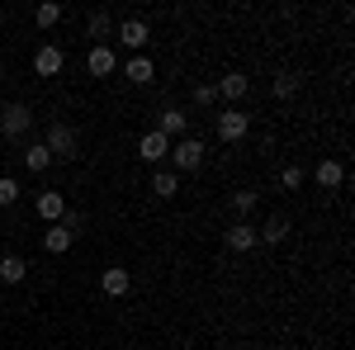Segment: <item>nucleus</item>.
Instances as JSON below:
<instances>
[{
  "mask_svg": "<svg viewBox=\"0 0 355 350\" xmlns=\"http://www.w3.org/2000/svg\"><path fill=\"white\" fill-rule=\"evenodd\" d=\"M62 62H67V57H62V48L43 43V48L33 53V71H38V76H62Z\"/></svg>",
  "mask_w": 355,
  "mask_h": 350,
  "instance_id": "nucleus-10",
  "label": "nucleus"
},
{
  "mask_svg": "<svg viewBox=\"0 0 355 350\" xmlns=\"http://www.w3.org/2000/svg\"><path fill=\"white\" fill-rule=\"evenodd\" d=\"M232 209H237V213H256V189H237V194H232Z\"/></svg>",
  "mask_w": 355,
  "mask_h": 350,
  "instance_id": "nucleus-25",
  "label": "nucleus"
},
{
  "mask_svg": "<svg viewBox=\"0 0 355 350\" xmlns=\"http://www.w3.org/2000/svg\"><path fill=\"white\" fill-rule=\"evenodd\" d=\"M119 43H128L133 53H142V48L152 43V28H147V19H123V24H119Z\"/></svg>",
  "mask_w": 355,
  "mask_h": 350,
  "instance_id": "nucleus-7",
  "label": "nucleus"
},
{
  "mask_svg": "<svg viewBox=\"0 0 355 350\" xmlns=\"http://www.w3.org/2000/svg\"><path fill=\"white\" fill-rule=\"evenodd\" d=\"M123 76H128V81H133V85H147V81H152V76H157V67H152V57H142V53H137L133 62L123 67Z\"/></svg>",
  "mask_w": 355,
  "mask_h": 350,
  "instance_id": "nucleus-16",
  "label": "nucleus"
},
{
  "mask_svg": "<svg viewBox=\"0 0 355 350\" xmlns=\"http://www.w3.org/2000/svg\"><path fill=\"white\" fill-rule=\"evenodd\" d=\"M204 152H209V147H204L199 137H180V142H171V161H175V175H180V170H199V166H204Z\"/></svg>",
  "mask_w": 355,
  "mask_h": 350,
  "instance_id": "nucleus-2",
  "label": "nucleus"
},
{
  "mask_svg": "<svg viewBox=\"0 0 355 350\" xmlns=\"http://www.w3.org/2000/svg\"><path fill=\"white\" fill-rule=\"evenodd\" d=\"M38 218H48V222H62V218H67V199H62L57 189H43V194H38Z\"/></svg>",
  "mask_w": 355,
  "mask_h": 350,
  "instance_id": "nucleus-12",
  "label": "nucleus"
},
{
  "mask_svg": "<svg viewBox=\"0 0 355 350\" xmlns=\"http://www.w3.org/2000/svg\"><path fill=\"white\" fill-rule=\"evenodd\" d=\"M33 19H38V28H53L57 19H62V5H53V0H48V5H38V10H33Z\"/></svg>",
  "mask_w": 355,
  "mask_h": 350,
  "instance_id": "nucleus-24",
  "label": "nucleus"
},
{
  "mask_svg": "<svg viewBox=\"0 0 355 350\" xmlns=\"http://www.w3.org/2000/svg\"><path fill=\"white\" fill-rule=\"evenodd\" d=\"M185 128H190V114H185V109H162V119H157V133L162 137H171V142H180V137H185Z\"/></svg>",
  "mask_w": 355,
  "mask_h": 350,
  "instance_id": "nucleus-5",
  "label": "nucleus"
},
{
  "mask_svg": "<svg viewBox=\"0 0 355 350\" xmlns=\"http://www.w3.org/2000/svg\"><path fill=\"white\" fill-rule=\"evenodd\" d=\"M256 242H261V237H256L251 222H232V227H227V246H232V251H251Z\"/></svg>",
  "mask_w": 355,
  "mask_h": 350,
  "instance_id": "nucleus-13",
  "label": "nucleus"
},
{
  "mask_svg": "<svg viewBox=\"0 0 355 350\" xmlns=\"http://www.w3.org/2000/svg\"><path fill=\"white\" fill-rule=\"evenodd\" d=\"M24 274H28V265H24V256H0V279L5 284H24Z\"/></svg>",
  "mask_w": 355,
  "mask_h": 350,
  "instance_id": "nucleus-15",
  "label": "nucleus"
},
{
  "mask_svg": "<svg viewBox=\"0 0 355 350\" xmlns=\"http://www.w3.org/2000/svg\"><path fill=\"white\" fill-rule=\"evenodd\" d=\"M152 194H157V199H175V194H180V175H175V170H157V175H152Z\"/></svg>",
  "mask_w": 355,
  "mask_h": 350,
  "instance_id": "nucleus-17",
  "label": "nucleus"
},
{
  "mask_svg": "<svg viewBox=\"0 0 355 350\" xmlns=\"http://www.w3.org/2000/svg\"><path fill=\"white\" fill-rule=\"evenodd\" d=\"M28 123H33L28 105H5V109H0V133H5V137H24Z\"/></svg>",
  "mask_w": 355,
  "mask_h": 350,
  "instance_id": "nucleus-3",
  "label": "nucleus"
},
{
  "mask_svg": "<svg viewBox=\"0 0 355 350\" xmlns=\"http://www.w3.org/2000/svg\"><path fill=\"white\" fill-rule=\"evenodd\" d=\"M294 95H299V76L294 71H279L275 76V100H294Z\"/></svg>",
  "mask_w": 355,
  "mask_h": 350,
  "instance_id": "nucleus-22",
  "label": "nucleus"
},
{
  "mask_svg": "<svg viewBox=\"0 0 355 350\" xmlns=\"http://www.w3.org/2000/svg\"><path fill=\"white\" fill-rule=\"evenodd\" d=\"M214 100H218V95H214V85H209V81H199V85H194V105H199V109H209Z\"/></svg>",
  "mask_w": 355,
  "mask_h": 350,
  "instance_id": "nucleus-26",
  "label": "nucleus"
},
{
  "mask_svg": "<svg viewBox=\"0 0 355 350\" xmlns=\"http://www.w3.org/2000/svg\"><path fill=\"white\" fill-rule=\"evenodd\" d=\"M279 185H284V189H299V185H303V166H284Z\"/></svg>",
  "mask_w": 355,
  "mask_h": 350,
  "instance_id": "nucleus-27",
  "label": "nucleus"
},
{
  "mask_svg": "<svg viewBox=\"0 0 355 350\" xmlns=\"http://www.w3.org/2000/svg\"><path fill=\"white\" fill-rule=\"evenodd\" d=\"M137 157H142V161H152V166H162L166 157H171V137H162L157 128H152V133H142V137H137Z\"/></svg>",
  "mask_w": 355,
  "mask_h": 350,
  "instance_id": "nucleus-4",
  "label": "nucleus"
},
{
  "mask_svg": "<svg viewBox=\"0 0 355 350\" xmlns=\"http://www.w3.org/2000/svg\"><path fill=\"white\" fill-rule=\"evenodd\" d=\"M246 128H251V119H246L242 109H223V114H218V137H223V142L246 137Z\"/></svg>",
  "mask_w": 355,
  "mask_h": 350,
  "instance_id": "nucleus-6",
  "label": "nucleus"
},
{
  "mask_svg": "<svg viewBox=\"0 0 355 350\" xmlns=\"http://www.w3.org/2000/svg\"><path fill=\"white\" fill-rule=\"evenodd\" d=\"M85 28H90V38H95V48H105V38L114 33V19L105 15V10H95V15L85 19Z\"/></svg>",
  "mask_w": 355,
  "mask_h": 350,
  "instance_id": "nucleus-19",
  "label": "nucleus"
},
{
  "mask_svg": "<svg viewBox=\"0 0 355 350\" xmlns=\"http://www.w3.org/2000/svg\"><path fill=\"white\" fill-rule=\"evenodd\" d=\"M19 180L15 175H0V209H10V204H19Z\"/></svg>",
  "mask_w": 355,
  "mask_h": 350,
  "instance_id": "nucleus-23",
  "label": "nucleus"
},
{
  "mask_svg": "<svg viewBox=\"0 0 355 350\" xmlns=\"http://www.w3.org/2000/svg\"><path fill=\"white\" fill-rule=\"evenodd\" d=\"M85 71H90V76H114V71H119V57H114L110 43H105V48H90V57H85Z\"/></svg>",
  "mask_w": 355,
  "mask_h": 350,
  "instance_id": "nucleus-9",
  "label": "nucleus"
},
{
  "mask_svg": "<svg viewBox=\"0 0 355 350\" xmlns=\"http://www.w3.org/2000/svg\"><path fill=\"white\" fill-rule=\"evenodd\" d=\"M313 175H318V185H322V189H336L341 180H346V166L327 157V161H318V170H313Z\"/></svg>",
  "mask_w": 355,
  "mask_h": 350,
  "instance_id": "nucleus-14",
  "label": "nucleus"
},
{
  "mask_svg": "<svg viewBox=\"0 0 355 350\" xmlns=\"http://www.w3.org/2000/svg\"><path fill=\"white\" fill-rule=\"evenodd\" d=\"M261 242H270V246H279L284 237H289V218H266V227L256 232Z\"/></svg>",
  "mask_w": 355,
  "mask_h": 350,
  "instance_id": "nucleus-21",
  "label": "nucleus"
},
{
  "mask_svg": "<svg viewBox=\"0 0 355 350\" xmlns=\"http://www.w3.org/2000/svg\"><path fill=\"white\" fill-rule=\"evenodd\" d=\"M71 242H76V237H71V227H62V222H53V227H48V237H43V246H48L53 256L71 251Z\"/></svg>",
  "mask_w": 355,
  "mask_h": 350,
  "instance_id": "nucleus-18",
  "label": "nucleus"
},
{
  "mask_svg": "<svg viewBox=\"0 0 355 350\" xmlns=\"http://www.w3.org/2000/svg\"><path fill=\"white\" fill-rule=\"evenodd\" d=\"M246 90H251V76H242V71H223V81H214L218 100H242Z\"/></svg>",
  "mask_w": 355,
  "mask_h": 350,
  "instance_id": "nucleus-8",
  "label": "nucleus"
},
{
  "mask_svg": "<svg viewBox=\"0 0 355 350\" xmlns=\"http://www.w3.org/2000/svg\"><path fill=\"white\" fill-rule=\"evenodd\" d=\"M43 147L53 152V161H76L81 157V137H76V128H67V123H53L48 137H43Z\"/></svg>",
  "mask_w": 355,
  "mask_h": 350,
  "instance_id": "nucleus-1",
  "label": "nucleus"
},
{
  "mask_svg": "<svg viewBox=\"0 0 355 350\" xmlns=\"http://www.w3.org/2000/svg\"><path fill=\"white\" fill-rule=\"evenodd\" d=\"M24 166L33 170V175H43V170L53 166V152H48L43 142H33V147H24Z\"/></svg>",
  "mask_w": 355,
  "mask_h": 350,
  "instance_id": "nucleus-20",
  "label": "nucleus"
},
{
  "mask_svg": "<svg viewBox=\"0 0 355 350\" xmlns=\"http://www.w3.org/2000/svg\"><path fill=\"white\" fill-rule=\"evenodd\" d=\"M100 289H105L110 298H123L128 289H133V274H128L123 265H110L105 274H100Z\"/></svg>",
  "mask_w": 355,
  "mask_h": 350,
  "instance_id": "nucleus-11",
  "label": "nucleus"
}]
</instances>
